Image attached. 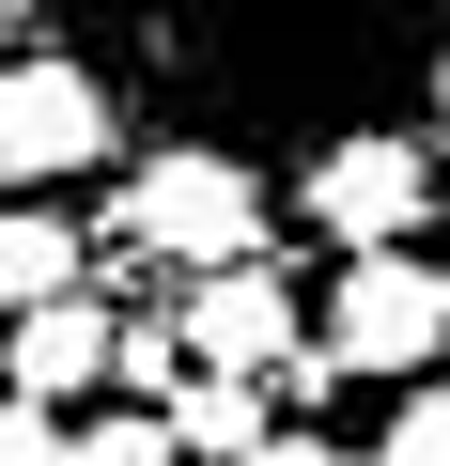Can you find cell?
Segmentation results:
<instances>
[{"mask_svg":"<svg viewBox=\"0 0 450 466\" xmlns=\"http://www.w3.org/2000/svg\"><path fill=\"white\" fill-rule=\"evenodd\" d=\"M140 94H171L202 140L234 125H373V78L404 63V0H109ZM249 156V140H234Z\"/></svg>","mask_w":450,"mask_h":466,"instance_id":"obj_1","label":"cell"},{"mask_svg":"<svg viewBox=\"0 0 450 466\" xmlns=\"http://www.w3.org/2000/svg\"><path fill=\"white\" fill-rule=\"evenodd\" d=\"M280 249V202L234 140H155L109 171V218H94V265L125 280H217V265H265Z\"/></svg>","mask_w":450,"mask_h":466,"instance_id":"obj_2","label":"cell"},{"mask_svg":"<svg viewBox=\"0 0 450 466\" xmlns=\"http://www.w3.org/2000/svg\"><path fill=\"white\" fill-rule=\"evenodd\" d=\"M311 373L326 389H419V373H450V265L357 249L326 280V311H311Z\"/></svg>","mask_w":450,"mask_h":466,"instance_id":"obj_3","label":"cell"},{"mask_svg":"<svg viewBox=\"0 0 450 466\" xmlns=\"http://www.w3.org/2000/svg\"><path fill=\"white\" fill-rule=\"evenodd\" d=\"M78 171H125V94L78 47H16L0 63V202H47Z\"/></svg>","mask_w":450,"mask_h":466,"instance_id":"obj_4","label":"cell"},{"mask_svg":"<svg viewBox=\"0 0 450 466\" xmlns=\"http://www.w3.org/2000/svg\"><path fill=\"white\" fill-rule=\"evenodd\" d=\"M295 218L326 233L342 265H357V249H419V218H435V156H419L404 125H342V140L295 156Z\"/></svg>","mask_w":450,"mask_h":466,"instance_id":"obj_5","label":"cell"},{"mask_svg":"<svg viewBox=\"0 0 450 466\" xmlns=\"http://www.w3.org/2000/svg\"><path fill=\"white\" fill-rule=\"evenodd\" d=\"M171 327H186V373H249V389H280V404H326V373H311V311H295L280 265H217V280H186Z\"/></svg>","mask_w":450,"mask_h":466,"instance_id":"obj_6","label":"cell"},{"mask_svg":"<svg viewBox=\"0 0 450 466\" xmlns=\"http://www.w3.org/2000/svg\"><path fill=\"white\" fill-rule=\"evenodd\" d=\"M109 327H125V311H109L94 280H78V296H47V311H16V327H0V389L63 420L78 389H109Z\"/></svg>","mask_w":450,"mask_h":466,"instance_id":"obj_7","label":"cell"},{"mask_svg":"<svg viewBox=\"0 0 450 466\" xmlns=\"http://www.w3.org/2000/svg\"><path fill=\"white\" fill-rule=\"evenodd\" d=\"M155 435H171L186 466H249V451L280 435V389H249V373H171V389H155Z\"/></svg>","mask_w":450,"mask_h":466,"instance_id":"obj_8","label":"cell"},{"mask_svg":"<svg viewBox=\"0 0 450 466\" xmlns=\"http://www.w3.org/2000/svg\"><path fill=\"white\" fill-rule=\"evenodd\" d=\"M78 280H94V233L47 218V202H0V327L47 311V296H78Z\"/></svg>","mask_w":450,"mask_h":466,"instance_id":"obj_9","label":"cell"},{"mask_svg":"<svg viewBox=\"0 0 450 466\" xmlns=\"http://www.w3.org/2000/svg\"><path fill=\"white\" fill-rule=\"evenodd\" d=\"M63 466H186L155 435V404H109V420H63Z\"/></svg>","mask_w":450,"mask_h":466,"instance_id":"obj_10","label":"cell"},{"mask_svg":"<svg viewBox=\"0 0 450 466\" xmlns=\"http://www.w3.org/2000/svg\"><path fill=\"white\" fill-rule=\"evenodd\" d=\"M373 466H450V373L388 389V435H373Z\"/></svg>","mask_w":450,"mask_h":466,"instance_id":"obj_11","label":"cell"},{"mask_svg":"<svg viewBox=\"0 0 450 466\" xmlns=\"http://www.w3.org/2000/svg\"><path fill=\"white\" fill-rule=\"evenodd\" d=\"M0 466H63V420H47V404H16V389H0Z\"/></svg>","mask_w":450,"mask_h":466,"instance_id":"obj_12","label":"cell"},{"mask_svg":"<svg viewBox=\"0 0 450 466\" xmlns=\"http://www.w3.org/2000/svg\"><path fill=\"white\" fill-rule=\"evenodd\" d=\"M249 466H373V451H342V435H311V420H280V435H265Z\"/></svg>","mask_w":450,"mask_h":466,"instance_id":"obj_13","label":"cell"},{"mask_svg":"<svg viewBox=\"0 0 450 466\" xmlns=\"http://www.w3.org/2000/svg\"><path fill=\"white\" fill-rule=\"evenodd\" d=\"M16 47H32V0H0V63H16Z\"/></svg>","mask_w":450,"mask_h":466,"instance_id":"obj_14","label":"cell"},{"mask_svg":"<svg viewBox=\"0 0 450 466\" xmlns=\"http://www.w3.org/2000/svg\"><path fill=\"white\" fill-rule=\"evenodd\" d=\"M435 125H450V47H435Z\"/></svg>","mask_w":450,"mask_h":466,"instance_id":"obj_15","label":"cell"}]
</instances>
